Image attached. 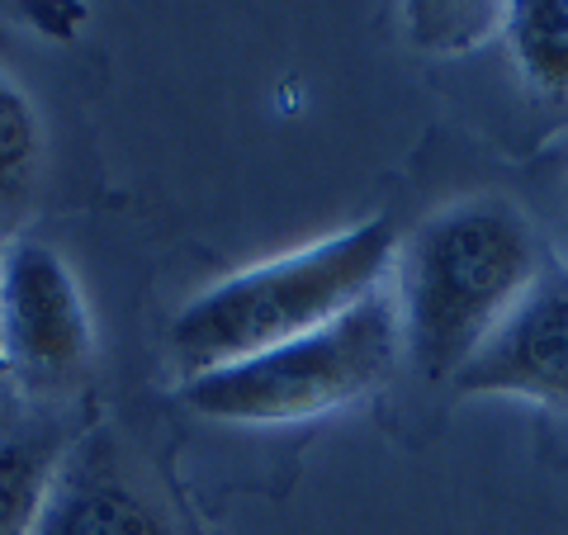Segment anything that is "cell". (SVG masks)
Wrapping results in <instances>:
<instances>
[{
  "instance_id": "cell-1",
  "label": "cell",
  "mask_w": 568,
  "mask_h": 535,
  "mask_svg": "<svg viewBox=\"0 0 568 535\" xmlns=\"http://www.w3.org/2000/svg\"><path fill=\"white\" fill-rule=\"evenodd\" d=\"M394 265L403 351L432 380H455L536 284L545 256L511 204L465 200L398 242Z\"/></svg>"
},
{
  "instance_id": "cell-2",
  "label": "cell",
  "mask_w": 568,
  "mask_h": 535,
  "mask_svg": "<svg viewBox=\"0 0 568 535\" xmlns=\"http://www.w3.org/2000/svg\"><path fill=\"white\" fill-rule=\"evenodd\" d=\"M398 256L388 219H365L304 252L261 261L194 294L171 323V351L185 380L237 361H252L284 342H298L361 299L379 294V280Z\"/></svg>"
},
{
  "instance_id": "cell-3",
  "label": "cell",
  "mask_w": 568,
  "mask_h": 535,
  "mask_svg": "<svg viewBox=\"0 0 568 535\" xmlns=\"http://www.w3.org/2000/svg\"><path fill=\"white\" fill-rule=\"evenodd\" d=\"M398 351V303L379 290L298 342H284L265 355L209 374H190L185 403L213 422H304L388 384Z\"/></svg>"
},
{
  "instance_id": "cell-4",
  "label": "cell",
  "mask_w": 568,
  "mask_h": 535,
  "mask_svg": "<svg viewBox=\"0 0 568 535\" xmlns=\"http://www.w3.org/2000/svg\"><path fill=\"white\" fill-rule=\"evenodd\" d=\"M91 313L71 265L48 242L14 238L0 252V370L24 394L67 388L91 365Z\"/></svg>"
},
{
  "instance_id": "cell-5",
  "label": "cell",
  "mask_w": 568,
  "mask_h": 535,
  "mask_svg": "<svg viewBox=\"0 0 568 535\" xmlns=\"http://www.w3.org/2000/svg\"><path fill=\"white\" fill-rule=\"evenodd\" d=\"M459 394H521L568 407V265L545 261L484 351L455 374Z\"/></svg>"
},
{
  "instance_id": "cell-6",
  "label": "cell",
  "mask_w": 568,
  "mask_h": 535,
  "mask_svg": "<svg viewBox=\"0 0 568 535\" xmlns=\"http://www.w3.org/2000/svg\"><path fill=\"white\" fill-rule=\"evenodd\" d=\"M33 535H175L152 497L119 470L114 445L85 436L62 455Z\"/></svg>"
},
{
  "instance_id": "cell-7",
  "label": "cell",
  "mask_w": 568,
  "mask_h": 535,
  "mask_svg": "<svg viewBox=\"0 0 568 535\" xmlns=\"http://www.w3.org/2000/svg\"><path fill=\"white\" fill-rule=\"evenodd\" d=\"M507 43L540 95H568V0H521V6H511Z\"/></svg>"
},
{
  "instance_id": "cell-8",
  "label": "cell",
  "mask_w": 568,
  "mask_h": 535,
  "mask_svg": "<svg viewBox=\"0 0 568 535\" xmlns=\"http://www.w3.org/2000/svg\"><path fill=\"white\" fill-rule=\"evenodd\" d=\"M58 465L62 455L48 441H0V535H33Z\"/></svg>"
},
{
  "instance_id": "cell-9",
  "label": "cell",
  "mask_w": 568,
  "mask_h": 535,
  "mask_svg": "<svg viewBox=\"0 0 568 535\" xmlns=\"http://www.w3.org/2000/svg\"><path fill=\"white\" fill-rule=\"evenodd\" d=\"M43 157L39 114H33L29 95L0 71V209H20L33 190Z\"/></svg>"
}]
</instances>
